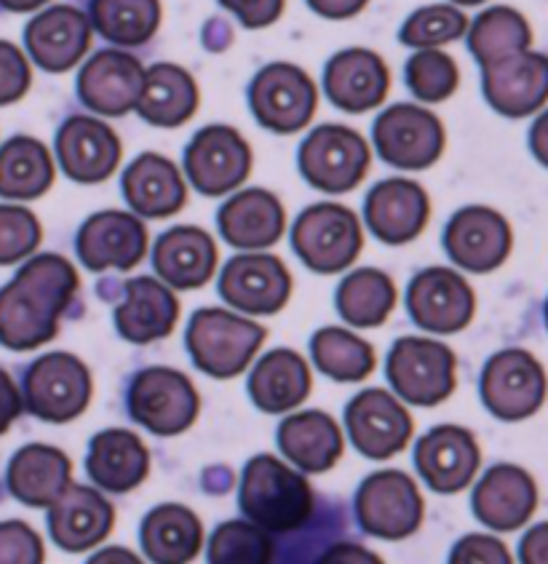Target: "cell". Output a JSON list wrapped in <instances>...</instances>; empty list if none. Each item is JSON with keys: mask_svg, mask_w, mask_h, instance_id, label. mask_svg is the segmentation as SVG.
Masks as SVG:
<instances>
[{"mask_svg": "<svg viewBox=\"0 0 548 564\" xmlns=\"http://www.w3.org/2000/svg\"><path fill=\"white\" fill-rule=\"evenodd\" d=\"M238 500L251 522L273 532L298 530L313 513L311 485L270 455H257L247 463Z\"/></svg>", "mask_w": 548, "mask_h": 564, "instance_id": "2", "label": "cell"}, {"mask_svg": "<svg viewBox=\"0 0 548 564\" xmlns=\"http://www.w3.org/2000/svg\"><path fill=\"white\" fill-rule=\"evenodd\" d=\"M469 30V19L455 6H428L418 9L401 28V43L412 48H433L442 43L458 41Z\"/></svg>", "mask_w": 548, "mask_h": 564, "instance_id": "45", "label": "cell"}, {"mask_svg": "<svg viewBox=\"0 0 548 564\" xmlns=\"http://www.w3.org/2000/svg\"><path fill=\"white\" fill-rule=\"evenodd\" d=\"M313 359L319 369L332 380L356 382L375 369V350L354 332L326 327L313 335Z\"/></svg>", "mask_w": 548, "mask_h": 564, "instance_id": "42", "label": "cell"}, {"mask_svg": "<svg viewBox=\"0 0 548 564\" xmlns=\"http://www.w3.org/2000/svg\"><path fill=\"white\" fill-rule=\"evenodd\" d=\"M519 556L522 564H548V522L527 532L519 546Z\"/></svg>", "mask_w": 548, "mask_h": 564, "instance_id": "52", "label": "cell"}, {"mask_svg": "<svg viewBox=\"0 0 548 564\" xmlns=\"http://www.w3.org/2000/svg\"><path fill=\"white\" fill-rule=\"evenodd\" d=\"M219 230H223L225 241L238 249H266L273 247L283 234V215L281 200L273 193L260 191H244L233 196L228 204L219 209Z\"/></svg>", "mask_w": 548, "mask_h": 564, "instance_id": "32", "label": "cell"}, {"mask_svg": "<svg viewBox=\"0 0 548 564\" xmlns=\"http://www.w3.org/2000/svg\"><path fill=\"white\" fill-rule=\"evenodd\" d=\"M201 522L178 503L159 506L142 522V549L153 564H187L201 549Z\"/></svg>", "mask_w": 548, "mask_h": 564, "instance_id": "36", "label": "cell"}, {"mask_svg": "<svg viewBox=\"0 0 548 564\" xmlns=\"http://www.w3.org/2000/svg\"><path fill=\"white\" fill-rule=\"evenodd\" d=\"M92 22L107 41L142 46L161 24L159 0H92Z\"/></svg>", "mask_w": 548, "mask_h": 564, "instance_id": "41", "label": "cell"}, {"mask_svg": "<svg viewBox=\"0 0 548 564\" xmlns=\"http://www.w3.org/2000/svg\"><path fill=\"white\" fill-rule=\"evenodd\" d=\"M78 290V273L65 257L30 260L0 294V340L11 350H33L56 335L60 316Z\"/></svg>", "mask_w": 548, "mask_h": 564, "instance_id": "1", "label": "cell"}, {"mask_svg": "<svg viewBox=\"0 0 548 564\" xmlns=\"http://www.w3.org/2000/svg\"><path fill=\"white\" fill-rule=\"evenodd\" d=\"M345 425L356 449L372 460H386L407 447L412 417L405 406L380 388L358 393L345 410Z\"/></svg>", "mask_w": 548, "mask_h": 564, "instance_id": "18", "label": "cell"}, {"mask_svg": "<svg viewBox=\"0 0 548 564\" xmlns=\"http://www.w3.org/2000/svg\"><path fill=\"white\" fill-rule=\"evenodd\" d=\"M311 9L316 11L321 17H330V19H348L358 14L369 0H308Z\"/></svg>", "mask_w": 548, "mask_h": 564, "instance_id": "53", "label": "cell"}, {"mask_svg": "<svg viewBox=\"0 0 548 564\" xmlns=\"http://www.w3.org/2000/svg\"><path fill=\"white\" fill-rule=\"evenodd\" d=\"M71 460L62 449L49 447V444H28L14 455L9 466V490L22 503L52 506L71 490Z\"/></svg>", "mask_w": 548, "mask_h": 564, "instance_id": "30", "label": "cell"}, {"mask_svg": "<svg viewBox=\"0 0 548 564\" xmlns=\"http://www.w3.org/2000/svg\"><path fill=\"white\" fill-rule=\"evenodd\" d=\"M388 84L386 62L367 48H348L335 54L324 73L326 97L345 112L377 108L386 99Z\"/></svg>", "mask_w": 548, "mask_h": 564, "instance_id": "26", "label": "cell"}, {"mask_svg": "<svg viewBox=\"0 0 548 564\" xmlns=\"http://www.w3.org/2000/svg\"><path fill=\"white\" fill-rule=\"evenodd\" d=\"M0 564H43V543L24 522H6L0 528Z\"/></svg>", "mask_w": 548, "mask_h": 564, "instance_id": "47", "label": "cell"}, {"mask_svg": "<svg viewBox=\"0 0 548 564\" xmlns=\"http://www.w3.org/2000/svg\"><path fill=\"white\" fill-rule=\"evenodd\" d=\"M455 3H460V6H479V3H484V0H455Z\"/></svg>", "mask_w": 548, "mask_h": 564, "instance_id": "57", "label": "cell"}, {"mask_svg": "<svg viewBox=\"0 0 548 564\" xmlns=\"http://www.w3.org/2000/svg\"><path fill=\"white\" fill-rule=\"evenodd\" d=\"M54 183L49 150L33 137H14L0 155V196L6 200H30L43 196Z\"/></svg>", "mask_w": 548, "mask_h": 564, "instance_id": "38", "label": "cell"}, {"mask_svg": "<svg viewBox=\"0 0 548 564\" xmlns=\"http://www.w3.org/2000/svg\"><path fill=\"white\" fill-rule=\"evenodd\" d=\"M388 380L401 399L433 406L455 391V354L426 337H401L390 348Z\"/></svg>", "mask_w": 548, "mask_h": 564, "instance_id": "6", "label": "cell"}, {"mask_svg": "<svg viewBox=\"0 0 548 564\" xmlns=\"http://www.w3.org/2000/svg\"><path fill=\"white\" fill-rule=\"evenodd\" d=\"M396 303V286L390 275L375 268L354 271L337 290V311L351 327H380Z\"/></svg>", "mask_w": 548, "mask_h": 564, "instance_id": "39", "label": "cell"}, {"mask_svg": "<svg viewBox=\"0 0 548 564\" xmlns=\"http://www.w3.org/2000/svg\"><path fill=\"white\" fill-rule=\"evenodd\" d=\"M116 511L97 490L73 485L49 509V530L54 543L65 551H86L103 543L112 532Z\"/></svg>", "mask_w": 548, "mask_h": 564, "instance_id": "27", "label": "cell"}, {"mask_svg": "<svg viewBox=\"0 0 548 564\" xmlns=\"http://www.w3.org/2000/svg\"><path fill=\"white\" fill-rule=\"evenodd\" d=\"M484 97L506 118L533 116L548 102V56L516 52L482 67Z\"/></svg>", "mask_w": 548, "mask_h": 564, "instance_id": "17", "label": "cell"}, {"mask_svg": "<svg viewBox=\"0 0 548 564\" xmlns=\"http://www.w3.org/2000/svg\"><path fill=\"white\" fill-rule=\"evenodd\" d=\"M530 148L535 159H538L544 166H548V110L538 118V121H535V127L530 129Z\"/></svg>", "mask_w": 548, "mask_h": 564, "instance_id": "54", "label": "cell"}, {"mask_svg": "<svg viewBox=\"0 0 548 564\" xmlns=\"http://www.w3.org/2000/svg\"><path fill=\"white\" fill-rule=\"evenodd\" d=\"M356 511L369 535L401 541L420 528L426 506L418 485L407 474L377 471L358 487Z\"/></svg>", "mask_w": 548, "mask_h": 564, "instance_id": "10", "label": "cell"}, {"mask_svg": "<svg viewBox=\"0 0 548 564\" xmlns=\"http://www.w3.org/2000/svg\"><path fill=\"white\" fill-rule=\"evenodd\" d=\"M212 564H273V541L260 524L225 522L209 543Z\"/></svg>", "mask_w": 548, "mask_h": 564, "instance_id": "43", "label": "cell"}, {"mask_svg": "<svg viewBox=\"0 0 548 564\" xmlns=\"http://www.w3.org/2000/svg\"><path fill=\"white\" fill-rule=\"evenodd\" d=\"M123 193L144 217H172L185 206L187 191L178 166L159 153H142L123 174Z\"/></svg>", "mask_w": 548, "mask_h": 564, "instance_id": "35", "label": "cell"}, {"mask_svg": "<svg viewBox=\"0 0 548 564\" xmlns=\"http://www.w3.org/2000/svg\"><path fill=\"white\" fill-rule=\"evenodd\" d=\"M431 204L426 191L412 180H386L375 185L367 196V225L380 241L409 243L423 234Z\"/></svg>", "mask_w": 548, "mask_h": 564, "instance_id": "25", "label": "cell"}, {"mask_svg": "<svg viewBox=\"0 0 548 564\" xmlns=\"http://www.w3.org/2000/svg\"><path fill=\"white\" fill-rule=\"evenodd\" d=\"M24 401L35 417L49 423H67L89 406V369L71 354H46L28 369Z\"/></svg>", "mask_w": 548, "mask_h": 564, "instance_id": "7", "label": "cell"}, {"mask_svg": "<svg viewBox=\"0 0 548 564\" xmlns=\"http://www.w3.org/2000/svg\"><path fill=\"white\" fill-rule=\"evenodd\" d=\"M316 564H383V560L356 543H337Z\"/></svg>", "mask_w": 548, "mask_h": 564, "instance_id": "51", "label": "cell"}, {"mask_svg": "<svg viewBox=\"0 0 548 564\" xmlns=\"http://www.w3.org/2000/svg\"><path fill=\"white\" fill-rule=\"evenodd\" d=\"M369 169V148L348 127H319L302 142L300 172L313 187L326 193L354 191Z\"/></svg>", "mask_w": 548, "mask_h": 564, "instance_id": "8", "label": "cell"}, {"mask_svg": "<svg viewBox=\"0 0 548 564\" xmlns=\"http://www.w3.org/2000/svg\"><path fill=\"white\" fill-rule=\"evenodd\" d=\"M533 43V33L527 19L519 11L508 9V6H495L479 14L471 24L469 46L479 65L487 67L493 62L512 56L516 52H527Z\"/></svg>", "mask_w": 548, "mask_h": 564, "instance_id": "40", "label": "cell"}, {"mask_svg": "<svg viewBox=\"0 0 548 564\" xmlns=\"http://www.w3.org/2000/svg\"><path fill=\"white\" fill-rule=\"evenodd\" d=\"M56 153L65 174L75 183H103L121 161L116 131L92 116H73L56 137Z\"/></svg>", "mask_w": 548, "mask_h": 564, "instance_id": "21", "label": "cell"}, {"mask_svg": "<svg viewBox=\"0 0 548 564\" xmlns=\"http://www.w3.org/2000/svg\"><path fill=\"white\" fill-rule=\"evenodd\" d=\"M482 399L501 420H525L540 410L546 399V372L527 350H501L484 367Z\"/></svg>", "mask_w": 548, "mask_h": 564, "instance_id": "11", "label": "cell"}, {"mask_svg": "<svg viewBox=\"0 0 548 564\" xmlns=\"http://www.w3.org/2000/svg\"><path fill=\"white\" fill-rule=\"evenodd\" d=\"M148 70L126 52H97L84 65L78 91L84 105L97 116H126L140 108Z\"/></svg>", "mask_w": 548, "mask_h": 564, "instance_id": "16", "label": "cell"}, {"mask_svg": "<svg viewBox=\"0 0 548 564\" xmlns=\"http://www.w3.org/2000/svg\"><path fill=\"white\" fill-rule=\"evenodd\" d=\"M148 252V230L129 212H99L78 234V254L89 271H129Z\"/></svg>", "mask_w": 548, "mask_h": 564, "instance_id": "19", "label": "cell"}, {"mask_svg": "<svg viewBox=\"0 0 548 564\" xmlns=\"http://www.w3.org/2000/svg\"><path fill=\"white\" fill-rule=\"evenodd\" d=\"M86 564H142V562L137 560V556L131 554V551L116 546V549L99 551V554H94Z\"/></svg>", "mask_w": 548, "mask_h": 564, "instance_id": "55", "label": "cell"}, {"mask_svg": "<svg viewBox=\"0 0 548 564\" xmlns=\"http://www.w3.org/2000/svg\"><path fill=\"white\" fill-rule=\"evenodd\" d=\"M180 318V303L169 286L142 275L126 284V300L116 311V327L123 340L153 343L166 337Z\"/></svg>", "mask_w": 548, "mask_h": 564, "instance_id": "28", "label": "cell"}, {"mask_svg": "<svg viewBox=\"0 0 548 564\" xmlns=\"http://www.w3.org/2000/svg\"><path fill=\"white\" fill-rule=\"evenodd\" d=\"M512 228L506 217L487 206H465L450 219L444 247L455 265L471 273H487L501 268L512 254Z\"/></svg>", "mask_w": 548, "mask_h": 564, "instance_id": "15", "label": "cell"}, {"mask_svg": "<svg viewBox=\"0 0 548 564\" xmlns=\"http://www.w3.org/2000/svg\"><path fill=\"white\" fill-rule=\"evenodd\" d=\"M407 308L418 327L437 335H452L471 324L476 297L460 273L450 268H428L409 284Z\"/></svg>", "mask_w": 548, "mask_h": 564, "instance_id": "14", "label": "cell"}, {"mask_svg": "<svg viewBox=\"0 0 548 564\" xmlns=\"http://www.w3.org/2000/svg\"><path fill=\"white\" fill-rule=\"evenodd\" d=\"M219 292L238 311L276 313L287 305L289 292H292V275L276 257H233L219 275Z\"/></svg>", "mask_w": 548, "mask_h": 564, "instance_id": "20", "label": "cell"}, {"mask_svg": "<svg viewBox=\"0 0 548 564\" xmlns=\"http://www.w3.org/2000/svg\"><path fill=\"white\" fill-rule=\"evenodd\" d=\"M219 6L236 14L238 22L249 30L268 28L283 11V0H219Z\"/></svg>", "mask_w": 548, "mask_h": 564, "instance_id": "50", "label": "cell"}, {"mask_svg": "<svg viewBox=\"0 0 548 564\" xmlns=\"http://www.w3.org/2000/svg\"><path fill=\"white\" fill-rule=\"evenodd\" d=\"M308 391H311V372H308L305 359L289 348L270 350L251 369V401L268 415H283L300 406Z\"/></svg>", "mask_w": 548, "mask_h": 564, "instance_id": "34", "label": "cell"}, {"mask_svg": "<svg viewBox=\"0 0 548 564\" xmlns=\"http://www.w3.org/2000/svg\"><path fill=\"white\" fill-rule=\"evenodd\" d=\"M153 265L174 290H198L214 275L217 247L206 230L182 225L159 238L153 249Z\"/></svg>", "mask_w": 548, "mask_h": 564, "instance_id": "29", "label": "cell"}, {"mask_svg": "<svg viewBox=\"0 0 548 564\" xmlns=\"http://www.w3.org/2000/svg\"><path fill=\"white\" fill-rule=\"evenodd\" d=\"M415 460L431 490L460 492L476 476L482 455H479L474 434L460 425H439L420 438Z\"/></svg>", "mask_w": 548, "mask_h": 564, "instance_id": "23", "label": "cell"}, {"mask_svg": "<svg viewBox=\"0 0 548 564\" xmlns=\"http://www.w3.org/2000/svg\"><path fill=\"white\" fill-rule=\"evenodd\" d=\"M279 447L300 471L321 474L330 471L343 457L345 444L335 420L326 412L311 410L283 420L279 425Z\"/></svg>", "mask_w": 548, "mask_h": 564, "instance_id": "33", "label": "cell"}, {"mask_svg": "<svg viewBox=\"0 0 548 564\" xmlns=\"http://www.w3.org/2000/svg\"><path fill=\"white\" fill-rule=\"evenodd\" d=\"M407 86L423 102H442L458 89V65L450 54L437 48L415 52L407 62Z\"/></svg>", "mask_w": 548, "mask_h": 564, "instance_id": "44", "label": "cell"}, {"mask_svg": "<svg viewBox=\"0 0 548 564\" xmlns=\"http://www.w3.org/2000/svg\"><path fill=\"white\" fill-rule=\"evenodd\" d=\"M450 564H514L508 549L493 535H465L455 543Z\"/></svg>", "mask_w": 548, "mask_h": 564, "instance_id": "48", "label": "cell"}, {"mask_svg": "<svg viewBox=\"0 0 548 564\" xmlns=\"http://www.w3.org/2000/svg\"><path fill=\"white\" fill-rule=\"evenodd\" d=\"M292 243L311 271L337 273L354 265L364 236L354 212L340 204H316L294 223Z\"/></svg>", "mask_w": 548, "mask_h": 564, "instance_id": "4", "label": "cell"}, {"mask_svg": "<svg viewBox=\"0 0 548 564\" xmlns=\"http://www.w3.org/2000/svg\"><path fill=\"white\" fill-rule=\"evenodd\" d=\"M41 243V225L33 212L22 206H0V262L14 265Z\"/></svg>", "mask_w": 548, "mask_h": 564, "instance_id": "46", "label": "cell"}, {"mask_svg": "<svg viewBox=\"0 0 548 564\" xmlns=\"http://www.w3.org/2000/svg\"><path fill=\"white\" fill-rule=\"evenodd\" d=\"M92 19L73 6H52L28 24L24 43L46 73H65L92 43Z\"/></svg>", "mask_w": 548, "mask_h": 564, "instance_id": "22", "label": "cell"}, {"mask_svg": "<svg viewBox=\"0 0 548 564\" xmlns=\"http://www.w3.org/2000/svg\"><path fill=\"white\" fill-rule=\"evenodd\" d=\"M375 145L383 161L399 169H426L442 155L444 127L418 105H394L377 118Z\"/></svg>", "mask_w": 548, "mask_h": 564, "instance_id": "12", "label": "cell"}, {"mask_svg": "<svg viewBox=\"0 0 548 564\" xmlns=\"http://www.w3.org/2000/svg\"><path fill=\"white\" fill-rule=\"evenodd\" d=\"M86 471L107 492H129L150 471V453L131 431L110 429L92 438Z\"/></svg>", "mask_w": 548, "mask_h": 564, "instance_id": "31", "label": "cell"}, {"mask_svg": "<svg viewBox=\"0 0 548 564\" xmlns=\"http://www.w3.org/2000/svg\"><path fill=\"white\" fill-rule=\"evenodd\" d=\"M249 102L262 127L276 134H292L313 118L319 94L305 70L289 62H276L262 67L251 80Z\"/></svg>", "mask_w": 548, "mask_h": 564, "instance_id": "9", "label": "cell"}, {"mask_svg": "<svg viewBox=\"0 0 548 564\" xmlns=\"http://www.w3.org/2000/svg\"><path fill=\"white\" fill-rule=\"evenodd\" d=\"M129 412L153 434L178 436L198 417V393L178 369L150 367L131 380Z\"/></svg>", "mask_w": 548, "mask_h": 564, "instance_id": "5", "label": "cell"}, {"mask_svg": "<svg viewBox=\"0 0 548 564\" xmlns=\"http://www.w3.org/2000/svg\"><path fill=\"white\" fill-rule=\"evenodd\" d=\"M266 340V329L223 308H201L187 327V348L195 367L212 378L244 372Z\"/></svg>", "mask_w": 548, "mask_h": 564, "instance_id": "3", "label": "cell"}, {"mask_svg": "<svg viewBox=\"0 0 548 564\" xmlns=\"http://www.w3.org/2000/svg\"><path fill=\"white\" fill-rule=\"evenodd\" d=\"M187 177L204 196H223L249 177L251 150L230 127H206L193 137L185 153Z\"/></svg>", "mask_w": 548, "mask_h": 564, "instance_id": "13", "label": "cell"}, {"mask_svg": "<svg viewBox=\"0 0 548 564\" xmlns=\"http://www.w3.org/2000/svg\"><path fill=\"white\" fill-rule=\"evenodd\" d=\"M198 108V86L180 65H153L140 102V116L153 127H182Z\"/></svg>", "mask_w": 548, "mask_h": 564, "instance_id": "37", "label": "cell"}, {"mask_svg": "<svg viewBox=\"0 0 548 564\" xmlns=\"http://www.w3.org/2000/svg\"><path fill=\"white\" fill-rule=\"evenodd\" d=\"M471 503H474L479 522L493 530L508 532L530 522L535 509H538V487L525 468L503 463V466L490 468L484 474Z\"/></svg>", "mask_w": 548, "mask_h": 564, "instance_id": "24", "label": "cell"}, {"mask_svg": "<svg viewBox=\"0 0 548 564\" xmlns=\"http://www.w3.org/2000/svg\"><path fill=\"white\" fill-rule=\"evenodd\" d=\"M0 70H3V75H0V102H17L30 86V67L9 41L0 43Z\"/></svg>", "mask_w": 548, "mask_h": 564, "instance_id": "49", "label": "cell"}, {"mask_svg": "<svg viewBox=\"0 0 548 564\" xmlns=\"http://www.w3.org/2000/svg\"><path fill=\"white\" fill-rule=\"evenodd\" d=\"M0 3H3V9L9 11H35L41 9L46 0H0Z\"/></svg>", "mask_w": 548, "mask_h": 564, "instance_id": "56", "label": "cell"}, {"mask_svg": "<svg viewBox=\"0 0 548 564\" xmlns=\"http://www.w3.org/2000/svg\"><path fill=\"white\" fill-rule=\"evenodd\" d=\"M546 322H548V303H546Z\"/></svg>", "mask_w": 548, "mask_h": 564, "instance_id": "58", "label": "cell"}]
</instances>
